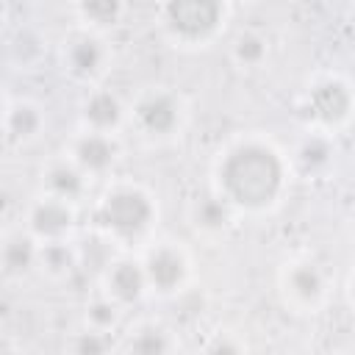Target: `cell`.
Returning <instances> with one entry per match:
<instances>
[{
	"label": "cell",
	"mask_w": 355,
	"mask_h": 355,
	"mask_svg": "<svg viewBox=\"0 0 355 355\" xmlns=\"http://www.w3.org/2000/svg\"><path fill=\"white\" fill-rule=\"evenodd\" d=\"M291 178L288 153L261 133L230 139L211 166V189H216L241 216H263L275 211Z\"/></svg>",
	"instance_id": "1"
},
{
	"label": "cell",
	"mask_w": 355,
	"mask_h": 355,
	"mask_svg": "<svg viewBox=\"0 0 355 355\" xmlns=\"http://www.w3.org/2000/svg\"><path fill=\"white\" fill-rule=\"evenodd\" d=\"M158 222L155 194L136 180H114L92 205V227L116 250H141Z\"/></svg>",
	"instance_id": "2"
},
{
	"label": "cell",
	"mask_w": 355,
	"mask_h": 355,
	"mask_svg": "<svg viewBox=\"0 0 355 355\" xmlns=\"http://www.w3.org/2000/svg\"><path fill=\"white\" fill-rule=\"evenodd\" d=\"M230 0H158L155 19L175 47H208L225 28Z\"/></svg>",
	"instance_id": "3"
},
{
	"label": "cell",
	"mask_w": 355,
	"mask_h": 355,
	"mask_svg": "<svg viewBox=\"0 0 355 355\" xmlns=\"http://www.w3.org/2000/svg\"><path fill=\"white\" fill-rule=\"evenodd\" d=\"M297 114L305 128L338 133L355 116V86L338 72L313 75L297 97Z\"/></svg>",
	"instance_id": "4"
},
{
	"label": "cell",
	"mask_w": 355,
	"mask_h": 355,
	"mask_svg": "<svg viewBox=\"0 0 355 355\" xmlns=\"http://www.w3.org/2000/svg\"><path fill=\"white\" fill-rule=\"evenodd\" d=\"M186 116L189 111L183 94L169 86L139 89L136 97L128 103V128L150 144H164L180 136Z\"/></svg>",
	"instance_id": "5"
},
{
	"label": "cell",
	"mask_w": 355,
	"mask_h": 355,
	"mask_svg": "<svg viewBox=\"0 0 355 355\" xmlns=\"http://www.w3.org/2000/svg\"><path fill=\"white\" fill-rule=\"evenodd\" d=\"M111 61H114V50L105 33L100 31L78 25L61 39V47H58L61 72L83 89L100 86L111 69Z\"/></svg>",
	"instance_id": "6"
},
{
	"label": "cell",
	"mask_w": 355,
	"mask_h": 355,
	"mask_svg": "<svg viewBox=\"0 0 355 355\" xmlns=\"http://www.w3.org/2000/svg\"><path fill=\"white\" fill-rule=\"evenodd\" d=\"M277 291L283 305L294 313H319L330 297V277L319 261L294 255L277 269Z\"/></svg>",
	"instance_id": "7"
},
{
	"label": "cell",
	"mask_w": 355,
	"mask_h": 355,
	"mask_svg": "<svg viewBox=\"0 0 355 355\" xmlns=\"http://www.w3.org/2000/svg\"><path fill=\"white\" fill-rule=\"evenodd\" d=\"M139 252H141V261H144L150 294L175 297L189 286V280L194 275V263H191L189 250L180 241H175V239H153Z\"/></svg>",
	"instance_id": "8"
},
{
	"label": "cell",
	"mask_w": 355,
	"mask_h": 355,
	"mask_svg": "<svg viewBox=\"0 0 355 355\" xmlns=\"http://www.w3.org/2000/svg\"><path fill=\"white\" fill-rule=\"evenodd\" d=\"M100 291L108 294L114 302H119L125 311L141 305L150 297V283H147L141 252L139 250H116V255H111L103 263Z\"/></svg>",
	"instance_id": "9"
},
{
	"label": "cell",
	"mask_w": 355,
	"mask_h": 355,
	"mask_svg": "<svg viewBox=\"0 0 355 355\" xmlns=\"http://www.w3.org/2000/svg\"><path fill=\"white\" fill-rule=\"evenodd\" d=\"M92 180L114 175L119 158H122V144L116 133H103V130H89L78 128V133L69 139L64 150Z\"/></svg>",
	"instance_id": "10"
},
{
	"label": "cell",
	"mask_w": 355,
	"mask_h": 355,
	"mask_svg": "<svg viewBox=\"0 0 355 355\" xmlns=\"http://www.w3.org/2000/svg\"><path fill=\"white\" fill-rule=\"evenodd\" d=\"M75 225H78V205L50 197V194H42V191L22 214V227L33 239H39V244L72 239Z\"/></svg>",
	"instance_id": "11"
},
{
	"label": "cell",
	"mask_w": 355,
	"mask_h": 355,
	"mask_svg": "<svg viewBox=\"0 0 355 355\" xmlns=\"http://www.w3.org/2000/svg\"><path fill=\"white\" fill-rule=\"evenodd\" d=\"M78 122H80V128H89V130L119 133L122 128H128V103L116 92L105 89L103 83L92 86L80 97Z\"/></svg>",
	"instance_id": "12"
},
{
	"label": "cell",
	"mask_w": 355,
	"mask_h": 355,
	"mask_svg": "<svg viewBox=\"0 0 355 355\" xmlns=\"http://www.w3.org/2000/svg\"><path fill=\"white\" fill-rule=\"evenodd\" d=\"M47 125L44 108L31 97L6 94L3 103V141L8 147H28L33 144Z\"/></svg>",
	"instance_id": "13"
},
{
	"label": "cell",
	"mask_w": 355,
	"mask_h": 355,
	"mask_svg": "<svg viewBox=\"0 0 355 355\" xmlns=\"http://www.w3.org/2000/svg\"><path fill=\"white\" fill-rule=\"evenodd\" d=\"M239 219H241V214L211 186H208V191L197 194L189 202V225L200 236H208V239L227 236L239 225Z\"/></svg>",
	"instance_id": "14"
},
{
	"label": "cell",
	"mask_w": 355,
	"mask_h": 355,
	"mask_svg": "<svg viewBox=\"0 0 355 355\" xmlns=\"http://www.w3.org/2000/svg\"><path fill=\"white\" fill-rule=\"evenodd\" d=\"M336 161V141H333V133H324V130H313V128H305V133L297 139L294 150L288 153V164H291V172L297 178H322L327 175V169L333 166Z\"/></svg>",
	"instance_id": "15"
},
{
	"label": "cell",
	"mask_w": 355,
	"mask_h": 355,
	"mask_svg": "<svg viewBox=\"0 0 355 355\" xmlns=\"http://www.w3.org/2000/svg\"><path fill=\"white\" fill-rule=\"evenodd\" d=\"M42 194H50V197H58V200H67L72 205H80L89 194V186H92V178L64 153V155H55L50 158L44 166H42Z\"/></svg>",
	"instance_id": "16"
},
{
	"label": "cell",
	"mask_w": 355,
	"mask_h": 355,
	"mask_svg": "<svg viewBox=\"0 0 355 355\" xmlns=\"http://www.w3.org/2000/svg\"><path fill=\"white\" fill-rule=\"evenodd\" d=\"M39 239H33L22 225L8 227L0 241V272L6 280H22L39 269Z\"/></svg>",
	"instance_id": "17"
},
{
	"label": "cell",
	"mask_w": 355,
	"mask_h": 355,
	"mask_svg": "<svg viewBox=\"0 0 355 355\" xmlns=\"http://www.w3.org/2000/svg\"><path fill=\"white\" fill-rule=\"evenodd\" d=\"M178 347H180L178 336L155 319L136 322L125 333V341L119 344L122 352H136V355H166V352H178Z\"/></svg>",
	"instance_id": "18"
},
{
	"label": "cell",
	"mask_w": 355,
	"mask_h": 355,
	"mask_svg": "<svg viewBox=\"0 0 355 355\" xmlns=\"http://www.w3.org/2000/svg\"><path fill=\"white\" fill-rule=\"evenodd\" d=\"M80 266V250L72 244V239L44 241L39 247V269L47 280H69Z\"/></svg>",
	"instance_id": "19"
},
{
	"label": "cell",
	"mask_w": 355,
	"mask_h": 355,
	"mask_svg": "<svg viewBox=\"0 0 355 355\" xmlns=\"http://www.w3.org/2000/svg\"><path fill=\"white\" fill-rule=\"evenodd\" d=\"M128 0H75L78 25L108 33L125 19Z\"/></svg>",
	"instance_id": "20"
},
{
	"label": "cell",
	"mask_w": 355,
	"mask_h": 355,
	"mask_svg": "<svg viewBox=\"0 0 355 355\" xmlns=\"http://www.w3.org/2000/svg\"><path fill=\"white\" fill-rule=\"evenodd\" d=\"M230 58L239 69H261L269 61V39L261 31H239L230 42Z\"/></svg>",
	"instance_id": "21"
},
{
	"label": "cell",
	"mask_w": 355,
	"mask_h": 355,
	"mask_svg": "<svg viewBox=\"0 0 355 355\" xmlns=\"http://www.w3.org/2000/svg\"><path fill=\"white\" fill-rule=\"evenodd\" d=\"M47 53V39L33 28H19L8 42V55L19 69H31Z\"/></svg>",
	"instance_id": "22"
},
{
	"label": "cell",
	"mask_w": 355,
	"mask_h": 355,
	"mask_svg": "<svg viewBox=\"0 0 355 355\" xmlns=\"http://www.w3.org/2000/svg\"><path fill=\"white\" fill-rule=\"evenodd\" d=\"M122 305L119 302H114L108 294H97V297H92L89 302H86V308H83V324L86 327H92V330H100V333H114L116 327H119V322H122Z\"/></svg>",
	"instance_id": "23"
},
{
	"label": "cell",
	"mask_w": 355,
	"mask_h": 355,
	"mask_svg": "<svg viewBox=\"0 0 355 355\" xmlns=\"http://www.w3.org/2000/svg\"><path fill=\"white\" fill-rule=\"evenodd\" d=\"M114 344H111V333H100V330H92L83 324L80 333H75V338L69 341V349L78 352V355H103L108 352Z\"/></svg>",
	"instance_id": "24"
},
{
	"label": "cell",
	"mask_w": 355,
	"mask_h": 355,
	"mask_svg": "<svg viewBox=\"0 0 355 355\" xmlns=\"http://www.w3.org/2000/svg\"><path fill=\"white\" fill-rule=\"evenodd\" d=\"M205 349L208 352H244L247 344L241 338H236V333H216V338Z\"/></svg>",
	"instance_id": "25"
},
{
	"label": "cell",
	"mask_w": 355,
	"mask_h": 355,
	"mask_svg": "<svg viewBox=\"0 0 355 355\" xmlns=\"http://www.w3.org/2000/svg\"><path fill=\"white\" fill-rule=\"evenodd\" d=\"M344 294H347V302H349V308L355 311V266L349 269V275H347V283H344Z\"/></svg>",
	"instance_id": "26"
},
{
	"label": "cell",
	"mask_w": 355,
	"mask_h": 355,
	"mask_svg": "<svg viewBox=\"0 0 355 355\" xmlns=\"http://www.w3.org/2000/svg\"><path fill=\"white\" fill-rule=\"evenodd\" d=\"M230 3H233V0H230ZM244 3H247V0H244Z\"/></svg>",
	"instance_id": "27"
}]
</instances>
